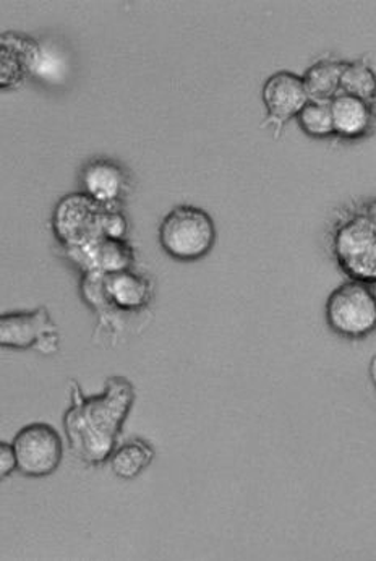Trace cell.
<instances>
[{
    "mask_svg": "<svg viewBox=\"0 0 376 561\" xmlns=\"http://www.w3.org/2000/svg\"><path fill=\"white\" fill-rule=\"evenodd\" d=\"M301 77L293 72L274 73L263 87V103L267 111L266 124L273 122L277 127L276 137H280L284 122L293 119L308 103Z\"/></svg>",
    "mask_w": 376,
    "mask_h": 561,
    "instance_id": "9",
    "label": "cell"
},
{
    "mask_svg": "<svg viewBox=\"0 0 376 561\" xmlns=\"http://www.w3.org/2000/svg\"><path fill=\"white\" fill-rule=\"evenodd\" d=\"M297 117H299L300 127L310 137H328V135L334 134L330 103L308 101Z\"/></svg>",
    "mask_w": 376,
    "mask_h": 561,
    "instance_id": "17",
    "label": "cell"
},
{
    "mask_svg": "<svg viewBox=\"0 0 376 561\" xmlns=\"http://www.w3.org/2000/svg\"><path fill=\"white\" fill-rule=\"evenodd\" d=\"M16 469L15 455L12 445L0 442V481L12 474Z\"/></svg>",
    "mask_w": 376,
    "mask_h": 561,
    "instance_id": "18",
    "label": "cell"
},
{
    "mask_svg": "<svg viewBox=\"0 0 376 561\" xmlns=\"http://www.w3.org/2000/svg\"><path fill=\"white\" fill-rule=\"evenodd\" d=\"M16 469L26 478H46L59 468L64 443L59 432L44 422L26 425L13 440Z\"/></svg>",
    "mask_w": 376,
    "mask_h": 561,
    "instance_id": "6",
    "label": "cell"
},
{
    "mask_svg": "<svg viewBox=\"0 0 376 561\" xmlns=\"http://www.w3.org/2000/svg\"><path fill=\"white\" fill-rule=\"evenodd\" d=\"M327 321L341 336H368L376 324L374 283L351 279L341 284L328 297Z\"/></svg>",
    "mask_w": 376,
    "mask_h": 561,
    "instance_id": "5",
    "label": "cell"
},
{
    "mask_svg": "<svg viewBox=\"0 0 376 561\" xmlns=\"http://www.w3.org/2000/svg\"><path fill=\"white\" fill-rule=\"evenodd\" d=\"M134 400V387L125 378H110L106 390L98 397H84L73 385L72 405L64 415V427L78 458L100 465L113 455Z\"/></svg>",
    "mask_w": 376,
    "mask_h": 561,
    "instance_id": "1",
    "label": "cell"
},
{
    "mask_svg": "<svg viewBox=\"0 0 376 561\" xmlns=\"http://www.w3.org/2000/svg\"><path fill=\"white\" fill-rule=\"evenodd\" d=\"M59 334L46 307L35 312H10L0 316V347L3 350H36L56 353Z\"/></svg>",
    "mask_w": 376,
    "mask_h": 561,
    "instance_id": "7",
    "label": "cell"
},
{
    "mask_svg": "<svg viewBox=\"0 0 376 561\" xmlns=\"http://www.w3.org/2000/svg\"><path fill=\"white\" fill-rule=\"evenodd\" d=\"M334 134L345 138L362 137L371 127L372 110L367 101L358 98L338 94L331 100Z\"/></svg>",
    "mask_w": 376,
    "mask_h": 561,
    "instance_id": "10",
    "label": "cell"
},
{
    "mask_svg": "<svg viewBox=\"0 0 376 561\" xmlns=\"http://www.w3.org/2000/svg\"><path fill=\"white\" fill-rule=\"evenodd\" d=\"M375 87V76L371 67L362 62L345 64L339 94H347L364 101L374 100Z\"/></svg>",
    "mask_w": 376,
    "mask_h": 561,
    "instance_id": "16",
    "label": "cell"
},
{
    "mask_svg": "<svg viewBox=\"0 0 376 561\" xmlns=\"http://www.w3.org/2000/svg\"><path fill=\"white\" fill-rule=\"evenodd\" d=\"M347 62L341 60H320L301 77L308 100L315 103H331L339 94L342 72Z\"/></svg>",
    "mask_w": 376,
    "mask_h": 561,
    "instance_id": "12",
    "label": "cell"
},
{
    "mask_svg": "<svg viewBox=\"0 0 376 561\" xmlns=\"http://www.w3.org/2000/svg\"><path fill=\"white\" fill-rule=\"evenodd\" d=\"M124 172L110 161L91 162L83 174V187L93 201L111 205L121 197L124 191Z\"/></svg>",
    "mask_w": 376,
    "mask_h": 561,
    "instance_id": "11",
    "label": "cell"
},
{
    "mask_svg": "<svg viewBox=\"0 0 376 561\" xmlns=\"http://www.w3.org/2000/svg\"><path fill=\"white\" fill-rule=\"evenodd\" d=\"M159 242L172 259L195 262L212 252L216 226L209 213L192 205L172 209L159 226Z\"/></svg>",
    "mask_w": 376,
    "mask_h": 561,
    "instance_id": "4",
    "label": "cell"
},
{
    "mask_svg": "<svg viewBox=\"0 0 376 561\" xmlns=\"http://www.w3.org/2000/svg\"><path fill=\"white\" fill-rule=\"evenodd\" d=\"M155 459V449L144 440L125 443L111 455V469L117 478L130 481L138 478Z\"/></svg>",
    "mask_w": 376,
    "mask_h": 561,
    "instance_id": "14",
    "label": "cell"
},
{
    "mask_svg": "<svg viewBox=\"0 0 376 561\" xmlns=\"http://www.w3.org/2000/svg\"><path fill=\"white\" fill-rule=\"evenodd\" d=\"M333 252L339 266L349 278L375 283L376 211L374 203L338 226L333 238Z\"/></svg>",
    "mask_w": 376,
    "mask_h": 561,
    "instance_id": "3",
    "label": "cell"
},
{
    "mask_svg": "<svg viewBox=\"0 0 376 561\" xmlns=\"http://www.w3.org/2000/svg\"><path fill=\"white\" fill-rule=\"evenodd\" d=\"M107 206L88 195L64 198L54 216L60 241L73 249H84L101 239H121L127 225L121 213L110 211Z\"/></svg>",
    "mask_w": 376,
    "mask_h": 561,
    "instance_id": "2",
    "label": "cell"
},
{
    "mask_svg": "<svg viewBox=\"0 0 376 561\" xmlns=\"http://www.w3.org/2000/svg\"><path fill=\"white\" fill-rule=\"evenodd\" d=\"M106 293L121 309H140L150 299V287L145 279L125 270L107 275Z\"/></svg>",
    "mask_w": 376,
    "mask_h": 561,
    "instance_id": "13",
    "label": "cell"
},
{
    "mask_svg": "<svg viewBox=\"0 0 376 561\" xmlns=\"http://www.w3.org/2000/svg\"><path fill=\"white\" fill-rule=\"evenodd\" d=\"M39 60L38 41L19 32L0 33V90L20 87L35 73Z\"/></svg>",
    "mask_w": 376,
    "mask_h": 561,
    "instance_id": "8",
    "label": "cell"
},
{
    "mask_svg": "<svg viewBox=\"0 0 376 561\" xmlns=\"http://www.w3.org/2000/svg\"><path fill=\"white\" fill-rule=\"evenodd\" d=\"M80 250L94 270H101L107 275L127 270L132 262V250L121 239H101Z\"/></svg>",
    "mask_w": 376,
    "mask_h": 561,
    "instance_id": "15",
    "label": "cell"
}]
</instances>
